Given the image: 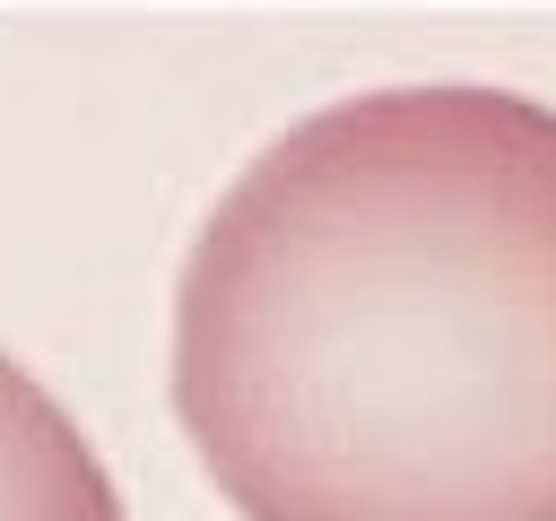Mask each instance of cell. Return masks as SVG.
<instances>
[{
    "label": "cell",
    "instance_id": "1",
    "mask_svg": "<svg viewBox=\"0 0 556 521\" xmlns=\"http://www.w3.org/2000/svg\"><path fill=\"white\" fill-rule=\"evenodd\" d=\"M174 417L243 521H556V104H313L174 269Z\"/></svg>",
    "mask_w": 556,
    "mask_h": 521
},
{
    "label": "cell",
    "instance_id": "2",
    "mask_svg": "<svg viewBox=\"0 0 556 521\" xmlns=\"http://www.w3.org/2000/svg\"><path fill=\"white\" fill-rule=\"evenodd\" d=\"M0 521H122L113 469L9 347H0Z\"/></svg>",
    "mask_w": 556,
    "mask_h": 521
}]
</instances>
